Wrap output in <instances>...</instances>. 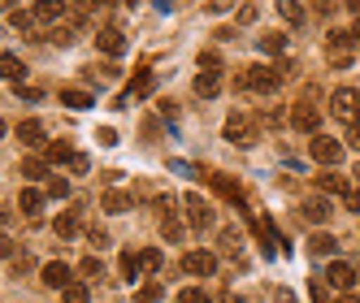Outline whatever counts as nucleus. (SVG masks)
Returning <instances> with one entry per match:
<instances>
[{
	"label": "nucleus",
	"mask_w": 360,
	"mask_h": 303,
	"mask_svg": "<svg viewBox=\"0 0 360 303\" xmlns=\"http://www.w3.org/2000/svg\"><path fill=\"white\" fill-rule=\"evenodd\" d=\"M217 91H221V79H217V74H195V95L213 100Z\"/></svg>",
	"instance_id": "23"
},
{
	"label": "nucleus",
	"mask_w": 360,
	"mask_h": 303,
	"mask_svg": "<svg viewBox=\"0 0 360 303\" xmlns=\"http://www.w3.org/2000/svg\"><path fill=\"white\" fill-rule=\"evenodd\" d=\"M352 43H356L352 31H330V43H326L330 65H347V61H352Z\"/></svg>",
	"instance_id": "5"
},
{
	"label": "nucleus",
	"mask_w": 360,
	"mask_h": 303,
	"mask_svg": "<svg viewBox=\"0 0 360 303\" xmlns=\"http://www.w3.org/2000/svg\"><path fill=\"white\" fill-rule=\"evenodd\" d=\"M183 208H187V221L200 225V230H204V225H213V208H209V199H204V195L187 191V195H183Z\"/></svg>",
	"instance_id": "7"
},
{
	"label": "nucleus",
	"mask_w": 360,
	"mask_h": 303,
	"mask_svg": "<svg viewBox=\"0 0 360 303\" xmlns=\"http://www.w3.org/2000/svg\"><path fill=\"white\" fill-rule=\"evenodd\" d=\"M161 234H165L169 243H178V238H183V234H187V225H183V221H178V217H174V208H169V213L161 217Z\"/></svg>",
	"instance_id": "25"
},
{
	"label": "nucleus",
	"mask_w": 360,
	"mask_h": 303,
	"mask_svg": "<svg viewBox=\"0 0 360 303\" xmlns=\"http://www.w3.org/2000/svg\"><path fill=\"white\" fill-rule=\"evenodd\" d=\"M300 217H304V221H313V225H326V221L334 217V204H330L326 195H308L304 204H300Z\"/></svg>",
	"instance_id": "8"
},
{
	"label": "nucleus",
	"mask_w": 360,
	"mask_h": 303,
	"mask_svg": "<svg viewBox=\"0 0 360 303\" xmlns=\"http://www.w3.org/2000/svg\"><path fill=\"white\" fill-rule=\"evenodd\" d=\"M287 48V35H265L261 39V53H282Z\"/></svg>",
	"instance_id": "38"
},
{
	"label": "nucleus",
	"mask_w": 360,
	"mask_h": 303,
	"mask_svg": "<svg viewBox=\"0 0 360 303\" xmlns=\"http://www.w3.org/2000/svg\"><path fill=\"white\" fill-rule=\"evenodd\" d=\"M18 139H22V143H44V126H39L35 117L22 121V126H18Z\"/></svg>",
	"instance_id": "28"
},
{
	"label": "nucleus",
	"mask_w": 360,
	"mask_h": 303,
	"mask_svg": "<svg viewBox=\"0 0 360 303\" xmlns=\"http://www.w3.org/2000/svg\"><path fill=\"white\" fill-rule=\"evenodd\" d=\"M352 35H356V43H360V27H356V31H352Z\"/></svg>",
	"instance_id": "52"
},
{
	"label": "nucleus",
	"mask_w": 360,
	"mask_h": 303,
	"mask_svg": "<svg viewBox=\"0 0 360 303\" xmlns=\"http://www.w3.org/2000/svg\"><path fill=\"white\" fill-rule=\"evenodd\" d=\"M44 199H48V191H35V187H27L18 195V208L27 213V217H39V208H44Z\"/></svg>",
	"instance_id": "15"
},
{
	"label": "nucleus",
	"mask_w": 360,
	"mask_h": 303,
	"mask_svg": "<svg viewBox=\"0 0 360 303\" xmlns=\"http://www.w3.org/2000/svg\"><path fill=\"white\" fill-rule=\"evenodd\" d=\"M79 273H83V277H100V273H105V264H100V256H87V260L79 264Z\"/></svg>",
	"instance_id": "39"
},
{
	"label": "nucleus",
	"mask_w": 360,
	"mask_h": 303,
	"mask_svg": "<svg viewBox=\"0 0 360 303\" xmlns=\"http://www.w3.org/2000/svg\"><path fill=\"white\" fill-rule=\"evenodd\" d=\"M347 9H352V13H356V18H360V0H347Z\"/></svg>",
	"instance_id": "50"
},
{
	"label": "nucleus",
	"mask_w": 360,
	"mask_h": 303,
	"mask_svg": "<svg viewBox=\"0 0 360 303\" xmlns=\"http://www.w3.org/2000/svg\"><path fill=\"white\" fill-rule=\"evenodd\" d=\"M317 187H321L326 195H347V191H352V182H347V178H339V173H330V169H326V173H317Z\"/></svg>",
	"instance_id": "17"
},
{
	"label": "nucleus",
	"mask_w": 360,
	"mask_h": 303,
	"mask_svg": "<svg viewBox=\"0 0 360 303\" xmlns=\"http://www.w3.org/2000/svg\"><path fill=\"white\" fill-rule=\"evenodd\" d=\"M221 69V57L217 53H200V74H217Z\"/></svg>",
	"instance_id": "36"
},
{
	"label": "nucleus",
	"mask_w": 360,
	"mask_h": 303,
	"mask_svg": "<svg viewBox=\"0 0 360 303\" xmlns=\"http://www.w3.org/2000/svg\"><path fill=\"white\" fill-rule=\"evenodd\" d=\"M161 295H165V286H157V282H148V286L139 290V303H157Z\"/></svg>",
	"instance_id": "40"
},
{
	"label": "nucleus",
	"mask_w": 360,
	"mask_h": 303,
	"mask_svg": "<svg viewBox=\"0 0 360 303\" xmlns=\"http://www.w3.org/2000/svg\"><path fill=\"white\" fill-rule=\"evenodd\" d=\"M122 277H126V282H135V277H139V269H143V260H139V251H122Z\"/></svg>",
	"instance_id": "26"
},
{
	"label": "nucleus",
	"mask_w": 360,
	"mask_h": 303,
	"mask_svg": "<svg viewBox=\"0 0 360 303\" xmlns=\"http://www.w3.org/2000/svg\"><path fill=\"white\" fill-rule=\"evenodd\" d=\"M334 247H339V238L317 230V234H308V256H334Z\"/></svg>",
	"instance_id": "14"
},
{
	"label": "nucleus",
	"mask_w": 360,
	"mask_h": 303,
	"mask_svg": "<svg viewBox=\"0 0 360 303\" xmlns=\"http://www.w3.org/2000/svg\"><path fill=\"white\" fill-rule=\"evenodd\" d=\"M131 95H152V74L148 69H139V79L131 83Z\"/></svg>",
	"instance_id": "35"
},
{
	"label": "nucleus",
	"mask_w": 360,
	"mask_h": 303,
	"mask_svg": "<svg viewBox=\"0 0 360 303\" xmlns=\"http://www.w3.org/2000/svg\"><path fill=\"white\" fill-rule=\"evenodd\" d=\"M330 113L339 117V121H347V126H356V117H360V95L352 87H339V91L330 95Z\"/></svg>",
	"instance_id": "3"
},
{
	"label": "nucleus",
	"mask_w": 360,
	"mask_h": 303,
	"mask_svg": "<svg viewBox=\"0 0 360 303\" xmlns=\"http://www.w3.org/2000/svg\"><path fill=\"white\" fill-rule=\"evenodd\" d=\"M44 191H48V199H65V195H70V182H65V178H53Z\"/></svg>",
	"instance_id": "37"
},
{
	"label": "nucleus",
	"mask_w": 360,
	"mask_h": 303,
	"mask_svg": "<svg viewBox=\"0 0 360 303\" xmlns=\"http://www.w3.org/2000/svg\"><path fill=\"white\" fill-rule=\"evenodd\" d=\"M209 182H213V191H217V195H226V199H230V204H239V199H243V191L235 187V178H226V173H213Z\"/></svg>",
	"instance_id": "19"
},
{
	"label": "nucleus",
	"mask_w": 360,
	"mask_h": 303,
	"mask_svg": "<svg viewBox=\"0 0 360 303\" xmlns=\"http://www.w3.org/2000/svg\"><path fill=\"white\" fill-rule=\"evenodd\" d=\"M326 282H330L334 290L352 295V290H356V269H352V264H343V260H334V264L326 269Z\"/></svg>",
	"instance_id": "11"
},
{
	"label": "nucleus",
	"mask_w": 360,
	"mask_h": 303,
	"mask_svg": "<svg viewBox=\"0 0 360 303\" xmlns=\"http://www.w3.org/2000/svg\"><path fill=\"white\" fill-rule=\"evenodd\" d=\"M352 178H356V182H360V161H356V169H352Z\"/></svg>",
	"instance_id": "51"
},
{
	"label": "nucleus",
	"mask_w": 360,
	"mask_h": 303,
	"mask_svg": "<svg viewBox=\"0 0 360 303\" xmlns=\"http://www.w3.org/2000/svg\"><path fill=\"white\" fill-rule=\"evenodd\" d=\"M39 282H44V286H53V290H65V286L74 282V269H70L65 260H48V264L39 269Z\"/></svg>",
	"instance_id": "6"
},
{
	"label": "nucleus",
	"mask_w": 360,
	"mask_h": 303,
	"mask_svg": "<svg viewBox=\"0 0 360 303\" xmlns=\"http://www.w3.org/2000/svg\"><path fill=\"white\" fill-rule=\"evenodd\" d=\"M22 173H27L31 182H39L44 173H48V161H44V156H27V161H22Z\"/></svg>",
	"instance_id": "29"
},
{
	"label": "nucleus",
	"mask_w": 360,
	"mask_h": 303,
	"mask_svg": "<svg viewBox=\"0 0 360 303\" xmlns=\"http://www.w3.org/2000/svg\"><path fill=\"white\" fill-rule=\"evenodd\" d=\"M334 303H360L356 295H339V299H334Z\"/></svg>",
	"instance_id": "49"
},
{
	"label": "nucleus",
	"mask_w": 360,
	"mask_h": 303,
	"mask_svg": "<svg viewBox=\"0 0 360 303\" xmlns=\"http://www.w3.org/2000/svg\"><path fill=\"white\" fill-rule=\"evenodd\" d=\"M96 48H100V53H109V57H126V35L117 27H105V31L96 35Z\"/></svg>",
	"instance_id": "12"
},
{
	"label": "nucleus",
	"mask_w": 360,
	"mask_h": 303,
	"mask_svg": "<svg viewBox=\"0 0 360 303\" xmlns=\"http://www.w3.org/2000/svg\"><path fill=\"white\" fill-rule=\"evenodd\" d=\"M35 18H39V22H61V18H65V0H39V5H35Z\"/></svg>",
	"instance_id": "20"
},
{
	"label": "nucleus",
	"mask_w": 360,
	"mask_h": 303,
	"mask_svg": "<svg viewBox=\"0 0 360 303\" xmlns=\"http://www.w3.org/2000/svg\"><path fill=\"white\" fill-rule=\"evenodd\" d=\"M53 230H57L61 238H74V234L83 230V225H79V213H61V217L53 221Z\"/></svg>",
	"instance_id": "22"
},
{
	"label": "nucleus",
	"mask_w": 360,
	"mask_h": 303,
	"mask_svg": "<svg viewBox=\"0 0 360 303\" xmlns=\"http://www.w3.org/2000/svg\"><path fill=\"white\" fill-rule=\"evenodd\" d=\"M178 303H209V295H204V286H183L178 290Z\"/></svg>",
	"instance_id": "33"
},
{
	"label": "nucleus",
	"mask_w": 360,
	"mask_h": 303,
	"mask_svg": "<svg viewBox=\"0 0 360 303\" xmlns=\"http://www.w3.org/2000/svg\"><path fill=\"white\" fill-rule=\"evenodd\" d=\"M278 13H282V22H287V27H304V5L300 0H278Z\"/></svg>",
	"instance_id": "18"
},
{
	"label": "nucleus",
	"mask_w": 360,
	"mask_h": 303,
	"mask_svg": "<svg viewBox=\"0 0 360 303\" xmlns=\"http://www.w3.org/2000/svg\"><path fill=\"white\" fill-rule=\"evenodd\" d=\"M61 299H65V303H91V290H87L83 282H70V286L61 290Z\"/></svg>",
	"instance_id": "30"
},
{
	"label": "nucleus",
	"mask_w": 360,
	"mask_h": 303,
	"mask_svg": "<svg viewBox=\"0 0 360 303\" xmlns=\"http://www.w3.org/2000/svg\"><path fill=\"white\" fill-rule=\"evenodd\" d=\"M9 22H13L18 31H35V27H39V18H35V9H13V13H9Z\"/></svg>",
	"instance_id": "27"
},
{
	"label": "nucleus",
	"mask_w": 360,
	"mask_h": 303,
	"mask_svg": "<svg viewBox=\"0 0 360 303\" xmlns=\"http://www.w3.org/2000/svg\"><path fill=\"white\" fill-rule=\"evenodd\" d=\"M70 169H74V173H87V169H91V161H87L83 152H79V156H74V165H70Z\"/></svg>",
	"instance_id": "47"
},
{
	"label": "nucleus",
	"mask_w": 360,
	"mask_h": 303,
	"mask_svg": "<svg viewBox=\"0 0 360 303\" xmlns=\"http://www.w3.org/2000/svg\"><path fill=\"white\" fill-rule=\"evenodd\" d=\"M74 156H79V152H74L70 143H48L44 147V161L48 165H74Z\"/></svg>",
	"instance_id": "16"
},
{
	"label": "nucleus",
	"mask_w": 360,
	"mask_h": 303,
	"mask_svg": "<svg viewBox=\"0 0 360 303\" xmlns=\"http://www.w3.org/2000/svg\"><path fill=\"white\" fill-rule=\"evenodd\" d=\"M96 139H100V143H105V147H109V143H117V130H113V126H105V130H100Z\"/></svg>",
	"instance_id": "46"
},
{
	"label": "nucleus",
	"mask_w": 360,
	"mask_h": 303,
	"mask_svg": "<svg viewBox=\"0 0 360 303\" xmlns=\"http://www.w3.org/2000/svg\"><path fill=\"white\" fill-rule=\"evenodd\" d=\"M126 5H135V0H126Z\"/></svg>",
	"instance_id": "53"
},
{
	"label": "nucleus",
	"mask_w": 360,
	"mask_h": 303,
	"mask_svg": "<svg viewBox=\"0 0 360 303\" xmlns=\"http://www.w3.org/2000/svg\"><path fill=\"white\" fill-rule=\"evenodd\" d=\"M308 299H313V303H330V295H326V282H308Z\"/></svg>",
	"instance_id": "42"
},
{
	"label": "nucleus",
	"mask_w": 360,
	"mask_h": 303,
	"mask_svg": "<svg viewBox=\"0 0 360 303\" xmlns=\"http://www.w3.org/2000/svg\"><path fill=\"white\" fill-rule=\"evenodd\" d=\"M87 238H91V247H109V234L100 230V225H91V230H87Z\"/></svg>",
	"instance_id": "43"
},
{
	"label": "nucleus",
	"mask_w": 360,
	"mask_h": 303,
	"mask_svg": "<svg viewBox=\"0 0 360 303\" xmlns=\"http://www.w3.org/2000/svg\"><path fill=\"white\" fill-rule=\"evenodd\" d=\"M0 69H5V79L18 87L22 83V74H27V65H22V57H13V53H5V57H0Z\"/></svg>",
	"instance_id": "21"
},
{
	"label": "nucleus",
	"mask_w": 360,
	"mask_h": 303,
	"mask_svg": "<svg viewBox=\"0 0 360 303\" xmlns=\"http://www.w3.org/2000/svg\"><path fill=\"white\" fill-rule=\"evenodd\" d=\"M221 251L226 256H239V230H221Z\"/></svg>",
	"instance_id": "34"
},
{
	"label": "nucleus",
	"mask_w": 360,
	"mask_h": 303,
	"mask_svg": "<svg viewBox=\"0 0 360 303\" xmlns=\"http://www.w3.org/2000/svg\"><path fill=\"white\" fill-rule=\"evenodd\" d=\"M252 230H256V238H261V247L274 256V238H278V234H274V225H269L265 217H252Z\"/></svg>",
	"instance_id": "24"
},
{
	"label": "nucleus",
	"mask_w": 360,
	"mask_h": 303,
	"mask_svg": "<svg viewBox=\"0 0 360 303\" xmlns=\"http://www.w3.org/2000/svg\"><path fill=\"white\" fill-rule=\"evenodd\" d=\"M61 105L65 109H91V95L87 91H61Z\"/></svg>",
	"instance_id": "31"
},
{
	"label": "nucleus",
	"mask_w": 360,
	"mask_h": 303,
	"mask_svg": "<svg viewBox=\"0 0 360 303\" xmlns=\"http://www.w3.org/2000/svg\"><path fill=\"white\" fill-rule=\"evenodd\" d=\"M139 260H143V269H152V273H157V269L165 264V256H161L157 247H143V251H139Z\"/></svg>",
	"instance_id": "32"
},
{
	"label": "nucleus",
	"mask_w": 360,
	"mask_h": 303,
	"mask_svg": "<svg viewBox=\"0 0 360 303\" xmlns=\"http://www.w3.org/2000/svg\"><path fill=\"white\" fill-rule=\"evenodd\" d=\"M100 208H105V213H131L135 199L126 191H105V195H100Z\"/></svg>",
	"instance_id": "13"
},
{
	"label": "nucleus",
	"mask_w": 360,
	"mask_h": 303,
	"mask_svg": "<svg viewBox=\"0 0 360 303\" xmlns=\"http://www.w3.org/2000/svg\"><path fill=\"white\" fill-rule=\"evenodd\" d=\"M53 43H57V48H70V43H74V27H57V31H53Z\"/></svg>",
	"instance_id": "41"
},
{
	"label": "nucleus",
	"mask_w": 360,
	"mask_h": 303,
	"mask_svg": "<svg viewBox=\"0 0 360 303\" xmlns=\"http://www.w3.org/2000/svg\"><path fill=\"white\" fill-rule=\"evenodd\" d=\"M343 204H347V208H352V213H360V191H356V187H352V191H347V195H343Z\"/></svg>",
	"instance_id": "45"
},
{
	"label": "nucleus",
	"mask_w": 360,
	"mask_h": 303,
	"mask_svg": "<svg viewBox=\"0 0 360 303\" xmlns=\"http://www.w3.org/2000/svg\"><path fill=\"white\" fill-rule=\"evenodd\" d=\"M226 143H235V147H252L256 143V121L243 109H235L226 117Z\"/></svg>",
	"instance_id": "2"
},
{
	"label": "nucleus",
	"mask_w": 360,
	"mask_h": 303,
	"mask_svg": "<svg viewBox=\"0 0 360 303\" xmlns=\"http://www.w3.org/2000/svg\"><path fill=\"white\" fill-rule=\"evenodd\" d=\"M183 269L191 273V277H213L217 273V256H213V251H187V256H183Z\"/></svg>",
	"instance_id": "9"
},
{
	"label": "nucleus",
	"mask_w": 360,
	"mask_h": 303,
	"mask_svg": "<svg viewBox=\"0 0 360 303\" xmlns=\"http://www.w3.org/2000/svg\"><path fill=\"white\" fill-rule=\"evenodd\" d=\"M239 87H243V91H256V95H274V91L282 87V74H278L274 65H252V69L239 74Z\"/></svg>",
	"instance_id": "1"
},
{
	"label": "nucleus",
	"mask_w": 360,
	"mask_h": 303,
	"mask_svg": "<svg viewBox=\"0 0 360 303\" xmlns=\"http://www.w3.org/2000/svg\"><path fill=\"white\" fill-rule=\"evenodd\" d=\"M291 126L295 130H308V135H317V126H321V113L308 105V95L300 100V105H291Z\"/></svg>",
	"instance_id": "10"
},
{
	"label": "nucleus",
	"mask_w": 360,
	"mask_h": 303,
	"mask_svg": "<svg viewBox=\"0 0 360 303\" xmlns=\"http://www.w3.org/2000/svg\"><path fill=\"white\" fill-rule=\"evenodd\" d=\"M308 156L330 169V165H339V161H343V143H339V139H330V135H313V143H308Z\"/></svg>",
	"instance_id": "4"
},
{
	"label": "nucleus",
	"mask_w": 360,
	"mask_h": 303,
	"mask_svg": "<svg viewBox=\"0 0 360 303\" xmlns=\"http://www.w3.org/2000/svg\"><path fill=\"white\" fill-rule=\"evenodd\" d=\"M347 139H352V147H360V121H356V126H347Z\"/></svg>",
	"instance_id": "48"
},
{
	"label": "nucleus",
	"mask_w": 360,
	"mask_h": 303,
	"mask_svg": "<svg viewBox=\"0 0 360 303\" xmlns=\"http://www.w3.org/2000/svg\"><path fill=\"white\" fill-rule=\"evenodd\" d=\"M35 5H39V0H35Z\"/></svg>",
	"instance_id": "54"
},
{
	"label": "nucleus",
	"mask_w": 360,
	"mask_h": 303,
	"mask_svg": "<svg viewBox=\"0 0 360 303\" xmlns=\"http://www.w3.org/2000/svg\"><path fill=\"white\" fill-rule=\"evenodd\" d=\"M18 95H22V100H39L44 91H39V87H27V83H18Z\"/></svg>",
	"instance_id": "44"
}]
</instances>
